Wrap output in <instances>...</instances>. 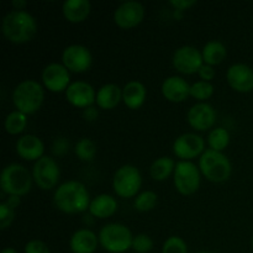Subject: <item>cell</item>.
I'll return each instance as SVG.
<instances>
[{"label": "cell", "mask_w": 253, "mask_h": 253, "mask_svg": "<svg viewBox=\"0 0 253 253\" xmlns=\"http://www.w3.org/2000/svg\"><path fill=\"white\" fill-rule=\"evenodd\" d=\"M226 47L222 42L214 40V41H209L203 48V59H204L205 64L209 66H215V64H220L226 57Z\"/></svg>", "instance_id": "obj_25"}, {"label": "cell", "mask_w": 253, "mask_h": 253, "mask_svg": "<svg viewBox=\"0 0 253 253\" xmlns=\"http://www.w3.org/2000/svg\"><path fill=\"white\" fill-rule=\"evenodd\" d=\"M32 178L41 189H52L58 183L59 167L53 158L43 156L36 161L32 169Z\"/></svg>", "instance_id": "obj_9"}, {"label": "cell", "mask_w": 253, "mask_h": 253, "mask_svg": "<svg viewBox=\"0 0 253 253\" xmlns=\"http://www.w3.org/2000/svg\"><path fill=\"white\" fill-rule=\"evenodd\" d=\"M12 6L15 7V10H24V7L26 6V1L25 0H14Z\"/></svg>", "instance_id": "obj_40"}, {"label": "cell", "mask_w": 253, "mask_h": 253, "mask_svg": "<svg viewBox=\"0 0 253 253\" xmlns=\"http://www.w3.org/2000/svg\"><path fill=\"white\" fill-rule=\"evenodd\" d=\"M252 246H253V236H252Z\"/></svg>", "instance_id": "obj_44"}, {"label": "cell", "mask_w": 253, "mask_h": 253, "mask_svg": "<svg viewBox=\"0 0 253 253\" xmlns=\"http://www.w3.org/2000/svg\"><path fill=\"white\" fill-rule=\"evenodd\" d=\"M175 163L169 157H161L152 163L150 168L151 177L155 180H165L174 170Z\"/></svg>", "instance_id": "obj_26"}, {"label": "cell", "mask_w": 253, "mask_h": 253, "mask_svg": "<svg viewBox=\"0 0 253 253\" xmlns=\"http://www.w3.org/2000/svg\"><path fill=\"white\" fill-rule=\"evenodd\" d=\"M133 236L125 225L113 222L108 224L99 232V242L101 247L111 253H123L132 249Z\"/></svg>", "instance_id": "obj_6"}, {"label": "cell", "mask_w": 253, "mask_h": 253, "mask_svg": "<svg viewBox=\"0 0 253 253\" xmlns=\"http://www.w3.org/2000/svg\"><path fill=\"white\" fill-rule=\"evenodd\" d=\"M42 82L48 90L59 93L67 90L71 82L69 71L59 63H49L42 72Z\"/></svg>", "instance_id": "obj_14"}, {"label": "cell", "mask_w": 253, "mask_h": 253, "mask_svg": "<svg viewBox=\"0 0 253 253\" xmlns=\"http://www.w3.org/2000/svg\"><path fill=\"white\" fill-rule=\"evenodd\" d=\"M27 125L26 114L21 113L19 110L11 111L5 119V130L10 135H17L22 132Z\"/></svg>", "instance_id": "obj_27"}, {"label": "cell", "mask_w": 253, "mask_h": 253, "mask_svg": "<svg viewBox=\"0 0 253 253\" xmlns=\"http://www.w3.org/2000/svg\"><path fill=\"white\" fill-rule=\"evenodd\" d=\"M195 4H197L195 0H172V1H170V5H173V6L178 10L188 9V7L193 6V5Z\"/></svg>", "instance_id": "obj_38"}, {"label": "cell", "mask_w": 253, "mask_h": 253, "mask_svg": "<svg viewBox=\"0 0 253 253\" xmlns=\"http://www.w3.org/2000/svg\"><path fill=\"white\" fill-rule=\"evenodd\" d=\"M62 59H63V66L68 71L77 72V73H82L89 69L93 61L90 51L82 44H71L66 47L62 54Z\"/></svg>", "instance_id": "obj_13"}, {"label": "cell", "mask_w": 253, "mask_h": 253, "mask_svg": "<svg viewBox=\"0 0 253 253\" xmlns=\"http://www.w3.org/2000/svg\"><path fill=\"white\" fill-rule=\"evenodd\" d=\"M142 184L141 173L135 166L125 165L115 172L113 179L114 190L121 198L135 197Z\"/></svg>", "instance_id": "obj_7"}, {"label": "cell", "mask_w": 253, "mask_h": 253, "mask_svg": "<svg viewBox=\"0 0 253 253\" xmlns=\"http://www.w3.org/2000/svg\"><path fill=\"white\" fill-rule=\"evenodd\" d=\"M84 118L86 119V120H95L96 116H98V110H96L95 108H93V106H89V108L84 109Z\"/></svg>", "instance_id": "obj_39"}, {"label": "cell", "mask_w": 253, "mask_h": 253, "mask_svg": "<svg viewBox=\"0 0 253 253\" xmlns=\"http://www.w3.org/2000/svg\"><path fill=\"white\" fill-rule=\"evenodd\" d=\"M25 253H51L49 247L40 240H31L25 246Z\"/></svg>", "instance_id": "obj_35"}, {"label": "cell", "mask_w": 253, "mask_h": 253, "mask_svg": "<svg viewBox=\"0 0 253 253\" xmlns=\"http://www.w3.org/2000/svg\"><path fill=\"white\" fill-rule=\"evenodd\" d=\"M200 76V78L204 82H210L215 77V69L212 66H209V64H203L200 71L198 72Z\"/></svg>", "instance_id": "obj_36"}, {"label": "cell", "mask_w": 253, "mask_h": 253, "mask_svg": "<svg viewBox=\"0 0 253 253\" xmlns=\"http://www.w3.org/2000/svg\"><path fill=\"white\" fill-rule=\"evenodd\" d=\"M202 52L193 46H183L174 52L173 66L178 72L184 74H193L200 71L204 63Z\"/></svg>", "instance_id": "obj_10"}, {"label": "cell", "mask_w": 253, "mask_h": 253, "mask_svg": "<svg viewBox=\"0 0 253 253\" xmlns=\"http://www.w3.org/2000/svg\"><path fill=\"white\" fill-rule=\"evenodd\" d=\"M174 185L183 195H190L200 185V172L190 161H179L174 168Z\"/></svg>", "instance_id": "obj_8"}, {"label": "cell", "mask_w": 253, "mask_h": 253, "mask_svg": "<svg viewBox=\"0 0 253 253\" xmlns=\"http://www.w3.org/2000/svg\"><path fill=\"white\" fill-rule=\"evenodd\" d=\"M15 212L11 207L6 204V203H1L0 204V229L5 230L11 225L14 221Z\"/></svg>", "instance_id": "obj_34"}, {"label": "cell", "mask_w": 253, "mask_h": 253, "mask_svg": "<svg viewBox=\"0 0 253 253\" xmlns=\"http://www.w3.org/2000/svg\"><path fill=\"white\" fill-rule=\"evenodd\" d=\"M205 142L197 133H183L173 143V152L182 161H189L204 153Z\"/></svg>", "instance_id": "obj_12"}, {"label": "cell", "mask_w": 253, "mask_h": 253, "mask_svg": "<svg viewBox=\"0 0 253 253\" xmlns=\"http://www.w3.org/2000/svg\"><path fill=\"white\" fill-rule=\"evenodd\" d=\"M1 253H17V251H16V250L11 249V247H7V249L2 250Z\"/></svg>", "instance_id": "obj_42"}, {"label": "cell", "mask_w": 253, "mask_h": 253, "mask_svg": "<svg viewBox=\"0 0 253 253\" xmlns=\"http://www.w3.org/2000/svg\"><path fill=\"white\" fill-rule=\"evenodd\" d=\"M162 94L169 101L182 103L188 98V95H190V85L182 77H169L163 82Z\"/></svg>", "instance_id": "obj_18"}, {"label": "cell", "mask_w": 253, "mask_h": 253, "mask_svg": "<svg viewBox=\"0 0 253 253\" xmlns=\"http://www.w3.org/2000/svg\"><path fill=\"white\" fill-rule=\"evenodd\" d=\"M146 99V88L141 82L131 81L124 86L123 100L130 109H138L142 106Z\"/></svg>", "instance_id": "obj_22"}, {"label": "cell", "mask_w": 253, "mask_h": 253, "mask_svg": "<svg viewBox=\"0 0 253 253\" xmlns=\"http://www.w3.org/2000/svg\"><path fill=\"white\" fill-rule=\"evenodd\" d=\"M208 143H209L210 148L215 151L221 152L222 150L227 147L230 143V133L226 128L217 127L210 131L209 136H208Z\"/></svg>", "instance_id": "obj_28"}, {"label": "cell", "mask_w": 253, "mask_h": 253, "mask_svg": "<svg viewBox=\"0 0 253 253\" xmlns=\"http://www.w3.org/2000/svg\"><path fill=\"white\" fill-rule=\"evenodd\" d=\"M44 93L41 84L32 79L21 82L12 93V101L19 111L24 114H34L41 108Z\"/></svg>", "instance_id": "obj_3"}, {"label": "cell", "mask_w": 253, "mask_h": 253, "mask_svg": "<svg viewBox=\"0 0 253 253\" xmlns=\"http://www.w3.org/2000/svg\"><path fill=\"white\" fill-rule=\"evenodd\" d=\"M54 204L66 214H77L89 209V192L85 185L77 180L63 183L54 192Z\"/></svg>", "instance_id": "obj_1"}, {"label": "cell", "mask_w": 253, "mask_h": 253, "mask_svg": "<svg viewBox=\"0 0 253 253\" xmlns=\"http://www.w3.org/2000/svg\"><path fill=\"white\" fill-rule=\"evenodd\" d=\"M121 99H123V90H121L120 86L109 83L99 89V91L96 93L95 101L99 108L109 110V109L115 108L120 103Z\"/></svg>", "instance_id": "obj_23"}, {"label": "cell", "mask_w": 253, "mask_h": 253, "mask_svg": "<svg viewBox=\"0 0 253 253\" xmlns=\"http://www.w3.org/2000/svg\"><path fill=\"white\" fill-rule=\"evenodd\" d=\"M76 155L79 160L82 161H91L95 157L96 153V146L90 138H82L77 142L76 145Z\"/></svg>", "instance_id": "obj_29"}, {"label": "cell", "mask_w": 253, "mask_h": 253, "mask_svg": "<svg viewBox=\"0 0 253 253\" xmlns=\"http://www.w3.org/2000/svg\"><path fill=\"white\" fill-rule=\"evenodd\" d=\"M158 197L152 190H146L137 195L135 199V208L138 211H150L157 204Z\"/></svg>", "instance_id": "obj_30"}, {"label": "cell", "mask_w": 253, "mask_h": 253, "mask_svg": "<svg viewBox=\"0 0 253 253\" xmlns=\"http://www.w3.org/2000/svg\"><path fill=\"white\" fill-rule=\"evenodd\" d=\"M145 17V7L138 1L121 2L115 10L114 20L115 24L121 29H131L137 26Z\"/></svg>", "instance_id": "obj_11"}, {"label": "cell", "mask_w": 253, "mask_h": 253, "mask_svg": "<svg viewBox=\"0 0 253 253\" xmlns=\"http://www.w3.org/2000/svg\"><path fill=\"white\" fill-rule=\"evenodd\" d=\"M199 168L207 179L222 183L231 175V163L222 152L209 148L205 150L199 160Z\"/></svg>", "instance_id": "obj_5"}, {"label": "cell", "mask_w": 253, "mask_h": 253, "mask_svg": "<svg viewBox=\"0 0 253 253\" xmlns=\"http://www.w3.org/2000/svg\"><path fill=\"white\" fill-rule=\"evenodd\" d=\"M216 120V111L208 103H198L188 111V123L198 131H205L211 127Z\"/></svg>", "instance_id": "obj_15"}, {"label": "cell", "mask_w": 253, "mask_h": 253, "mask_svg": "<svg viewBox=\"0 0 253 253\" xmlns=\"http://www.w3.org/2000/svg\"><path fill=\"white\" fill-rule=\"evenodd\" d=\"M153 249V241L148 235L140 234L133 237L132 250L137 253H148Z\"/></svg>", "instance_id": "obj_33"}, {"label": "cell", "mask_w": 253, "mask_h": 253, "mask_svg": "<svg viewBox=\"0 0 253 253\" xmlns=\"http://www.w3.org/2000/svg\"><path fill=\"white\" fill-rule=\"evenodd\" d=\"M16 152L26 161H39L43 157V142L35 135H25L17 140Z\"/></svg>", "instance_id": "obj_19"}, {"label": "cell", "mask_w": 253, "mask_h": 253, "mask_svg": "<svg viewBox=\"0 0 253 253\" xmlns=\"http://www.w3.org/2000/svg\"><path fill=\"white\" fill-rule=\"evenodd\" d=\"M67 147H68V142H67L66 138H58L53 143V152L56 155H63L67 151Z\"/></svg>", "instance_id": "obj_37"}, {"label": "cell", "mask_w": 253, "mask_h": 253, "mask_svg": "<svg viewBox=\"0 0 253 253\" xmlns=\"http://www.w3.org/2000/svg\"><path fill=\"white\" fill-rule=\"evenodd\" d=\"M62 9L64 17L68 21L82 22L90 14L91 5L88 0H66Z\"/></svg>", "instance_id": "obj_21"}, {"label": "cell", "mask_w": 253, "mask_h": 253, "mask_svg": "<svg viewBox=\"0 0 253 253\" xmlns=\"http://www.w3.org/2000/svg\"><path fill=\"white\" fill-rule=\"evenodd\" d=\"M198 253H211V252H198Z\"/></svg>", "instance_id": "obj_43"}, {"label": "cell", "mask_w": 253, "mask_h": 253, "mask_svg": "<svg viewBox=\"0 0 253 253\" xmlns=\"http://www.w3.org/2000/svg\"><path fill=\"white\" fill-rule=\"evenodd\" d=\"M67 100L77 108H89L95 101L96 94L93 86L86 82L77 81L69 84L66 90Z\"/></svg>", "instance_id": "obj_16"}, {"label": "cell", "mask_w": 253, "mask_h": 253, "mask_svg": "<svg viewBox=\"0 0 253 253\" xmlns=\"http://www.w3.org/2000/svg\"><path fill=\"white\" fill-rule=\"evenodd\" d=\"M226 78L235 90L241 93H249L253 90V69L247 64H232L227 69Z\"/></svg>", "instance_id": "obj_17"}, {"label": "cell", "mask_w": 253, "mask_h": 253, "mask_svg": "<svg viewBox=\"0 0 253 253\" xmlns=\"http://www.w3.org/2000/svg\"><path fill=\"white\" fill-rule=\"evenodd\" d=\"M214 93V86L210 82L199 81L190 85V95L198 100H207Z\"/></svg>", "instance_id": "obj_31"}, {"label": "cell", "mask_w": 253, "mask_h": 253, "mask_svg": "<svg viewBox=\"0 0 253 253\" xmlns=\"http://www.w3.org/2000/svg\"><path fill=\"white\" fill-rule=\"evenodd\" d=\"M4 36L14 43L30 41L37 31L35 17L25 10H12L7 12L1 22Z\"/></svg>", "instance_id": "obj_2"}, {"label": "cell", "mask_w": 253, "mask_h": 253, "mask_svg": "<svg viewBox=\"0 0 253 253\" xmlns=\"http://www.w3.org/2000/svg\"><path fill=\"white\" fill-rule=\"evenodd\" d=\"M118 209V202L109 194H100L94 198L89 205V211L93 216L106 219L111 216Z\"/></svg>", "instance_id": "obj_24"}, {"label": "cell", "mask_w": 253, "mask_h": 253, "mask_svg": "<svg viewBox=\"0 0 253 253\" xmlns=\"http://www.w3.org/2000/svg\"><path fill=\"white\" fill-rule=\"evenodd\" d=\"M2 192L10 197H21L31 189L32 177L27 168L19 163H11L2 169L0 177Z\"/></svg>", "instance_id": "obj_4"}, {"label": "cell", "mask_w": 253, "mask_h": 253, "mask_svg": "<svg viewBox=\"0 0 253 253\" xmlns=\"http://www.w3.org/2000/svg\"><path fill=\"white\" fill-rule=\"evenodd\" d=\"M98 242V236L91 230L81 229L72 235L69 246L73 253H94Z\"/></svg>", "instance_id": "obj_20"}, {"label": "cell", "mask_w": 253, "mask_h": 253, "mask_svg": "<svg viewBox=\"0 0 253 253\" xmlns=\"http://www.w3.org/2000/svg\"><path fill=\"white\" fill-rule=\"evenodd\" d=\"M162 253H188V246L182 237L172 236L166 240Z\"/></svg>", "instance_id": "obj_32"}, {"label": "cell", "mask_w": 253, "mask_h": 253, "mask_svg": "<svg viewBox=\"0 0 253 253\" xmlns=\"http://www.w3.org/2000/svg\"><path fill=\"white\" fill-rule=\"evenodd\" d=\"M19 203H20L19 197H10V199L6 202V204L9 205V207H11L12 209H15V207H16Z\"/></svg>", "instance_id": "obj_41"}]
</instances>
